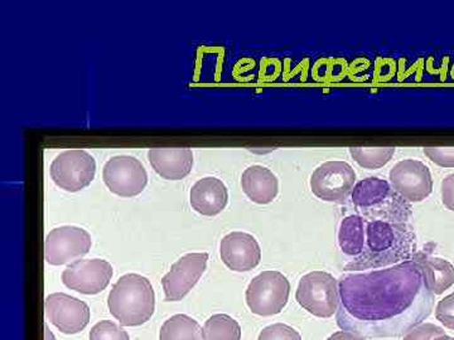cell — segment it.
Instances as JSON below:
<instances>
[{"label": "cell", "mask_w": 454, "mask_h": 340, "mask_svg": "<svg viewBox=\"0 0 454 340\" xmlns=\"http://www.w3.org/2000/svg\"><path fill=\"white\" fill-rule=\"evenodd\" d=\"M339 289L337 325L364 338L403 336L423 324L434 306V295L427 289L415 259L349 274L340 280Z\"/></svg>", "instance_id": "cell-1"}, {"label": "cell", "mask_w": 454, "mask_h": 340, "mask_svg": "<svg viewBox=\"0 0 454 340\" xmlns=\"http://www.w3.org/2000/svg\"><path fill=\"white\" fill-rule=\"evenodd\" d=\"M366 243L364 252L346 270H365L387 267L411 256L414 236L404 225H391L387 220H372L365 223Z\"/></svg>", "instance_id": "cell-2"}, {"label": "cell", "mask_w": 454, "mask_h": 340, "mask_svg": "<svg viewBox=\"0 0 454 340\" xmlns=\"http://www.w3.org/2000/svg\"><path fill=\"white\" fill-rule=\"evenodd\" d=\"M107 308L121 327L148 323L155 310V294L148 277L125 274L114 283L107 297Z\"/></svg>", "instance_id": "cell-3"}, {"label": "cell", "mask_w": 454, "mask_h": 340, "mask_svg": "<svg viewBox=\"0 0 454 340\" xmlns=\"http://www.w3.org/2000/svg\"><path fill=\"white\" fill-rule=\"evenodd\" d=\"M291 282L279 271H262L254 277L245 292L247 306L253 314L273 316L279 314L288 304Z\"/></svg>", "instance_id": "cell-4"}, {"label": "cell", "mask_w": 454, "mask_h": 340, "mask_svg": "<svg viewBox=\"0 0 454 340\" xmlns=\"http://www.w3.org/2000/svg\"><path fill=\"white\" fill-rule=\"evenodd\" d=\"M295 299L317 318H331L340 306L339 282L325 271H312L300 280Z\"/></svg>", "instance_id": "cell-5"}, {"label": "cell", "mask_w": 454, "mask_h": 340, "mask_svg": "<svg viewBox=\"0 0 454 340\" xmlns=\"http://www.w3.org/2000/svg\"><path fill=\"white\" fill-rule=\"evenodd\" d=\"M51 179L65 192L76 193L85 189L97 174L94 157L82 149H70L57 155L50 166Z\"/></svg>", "instance_id": "cell-6"}, {"label": "cell", "mask_w": 454, "mask_h": 340, "mask_svg": "<svg viewBox=\"0 0 454 340\" xmlns=\"http://www.w3.org/2000/svg\"><path fill=\"white\" fill-rule=\"evenodd\" d=\"M103 181L114 195L131 198L148 184V173L142 162L130 155H116L103 168Z\"/></svg>", "instance_id": "cell-7"}, {"label": "cell", "mask_w": 454, "mask_h": 340, "mask_svg": "<svg viewBox=\"0 0 454 340\" xmlns=\"http://www.w3.org/2000/svg\"><path fill=\"white\" fill-rule=\"evenodd\" d=\"M356 172L348 163L333 160L321 164L310 177V189L325 202L346 201L355 187Z\"/></svg>", "instance_id": "cell-8"}, {"label": "cell", "mask_w": 454, "mask_h": 340, "mask_svg": "<svg viewBox=\"0 0 454 340\" xmlns=\"http://www.w3.org/2000/svg\"><path fill=\"white\" fill-rule=\"evenodd\" d=\"M91 246V235L86 229L76 226L57 227L44 241V259L52 267H62L88 255Z\"/></svg>", "instance_id": "cell-9"}, {"label": "cell", "mask_w": 454, "mask_h": 340, "mask_svg": "<svg viewBox=\"0 0 454 340\" xmlns=\"http://www.w3.org/2000/svg\"><path fill=\"white\" fill-rule=\"evenodd\" d=\"M114 268L106 259H77L62 273V283L83 295H98L112 282Z\"/></svg>", "instance_id": "cell-10"}, {"label": "cell", "mask_w": 454, "mask_h": 340, "mask_svg": "<svg viewBox=\"0 0 454 340\" xmlns=\"http://www.w3.org/2000/svg\"><path fill=\"white\" fill-rule=\"evenodd\" d=\"M208 253L192 252L177 259L163 276L166 301H181L200 282L207 268Z\"/></svg>", "instance_id": "cell-11"}, {"label": "cell", "mask_w": 454, "mask_h": 340, "mask_svg": "<svg viewBox=\"0 0 454 340\" xmlns=\"http://www.w3.org/2000/svg\"><path fill=\"white\" fill-rule=\"evenodd\" d=\"M44 312L51 324L67 336L82 332L91 319L88 304L65 292L49 295L44 300Z\"/></svg>", "instance_id": "cell-12"}, {"label": "cell", "mask_w": 454, "mask_h": 340, "mask_svg": "<svg viewBox=\"0 0 454 340\" xmlns=\"http://www.w3.org/2000/svg\"><path fill=\"white\" fill-rule=\"evenodd\" d=\"M389 179L395 192L408 202H422L433 190L432 173L420 160H400L390 169Z\"/></svg>", "instance_id": "cell-13"}, {"label": "cell", "mask_w": 454, "mask_h": 340, "mask_svg": "<svg viewBox=\"0 0 454 340\" xmlns=\"http://www.w3.org/2000/svg\"><path fill=\"white\" fill-rule=\"evenodd\" d=\"M220 256L223 264L235 273H247L258 267L262 249L256 238L247 232H231L221 240Z\"/></svg>", "instance_id": "cell-14"}, {"label": "cell", "mask_w": 454, "mask_h": 340, "mask_svg": "<svg viewBox=\"0 0 454 340\" xmlns=\"http://www.w3.org/2000/svg\"><path fill=\"white\" fill-rule=\"evenodd\" d=\"M148 160L154 172L167 181H181L193 168V153L187 148L149 149Z\"/></svg>", "instance_id": "cell-15"}, {"label": "cell", "mask_w": 454, "mask_h": 340, "mask_svg": "<svg viewBox=\"0 0 454 340\" xmlns=\"http://www.w3.org/2000/svg\"><path fill=\"white\" fill-rule=\"evenodd\" d=\"M190 202L197 213L215 217L225 210L229 202V190L219 178H202L191 188Z\"/></svg>", "instance_id": "cell-16"}, {"label": "cell", "mask_w": 454, "mask_h": 340, "mask_svg": "<svg viewBox=\"0 0 454 340\" xmlns=\"http://www.w3.org/2000/svg\"><path fill=\"white\" fill-rule=\"evenodd\" d=\"M241 188L250 201L256 205H269L279 193V181L270 169L252 166L241 175Z\"/></svg>", "instance_id": "cell-17"}, {"label": "cell", "mask_w": 454, "mask_h": 340, "mask_svg": "<svg viewBox=\"0 0 454 340\" xmlns=\"http://www.w3.org/2000/svg\"><path fill=\"white\" fill-rule=\"evenodd\" d=\"M419 265L424 283L433 295H441L454 285V267L447 259L430 258L418 253L414 256Z\"/></svg>", "instance_id": "cell-18"}, {"label": "cell", "mask_w": 454, "mask_h": 340, "mask_svg": "<svg viewBox=\"0 0 454 340\" xmlns=\"http://www.w3.org/2000/svg\"><path fill=\"white\" fill-rule=\"evenodd\" d=\"M366 243L365 220L358 214H349L340 220L339 246L340 251L349 258H358Z\"/></svg>", "instance_id": "cell-19"}, {"label": "cell", "mask_w": 454, "mask_h": 340, "mask_svg": "<svg viewBox=\"0 0 454 340\" xmlns=\"http://www.w3.org/2000/svg\"><path fill=\"white\" fill-rule=\"evenodd\" d=\"M390 186L385 179L370 177L358 182L351 193L352 203L358 208L380 205L389 196Z\"/></svg>", "instance_id": "cell-20"}, {"label": "cell", "mask_w": 454, "mask_h": 340, "mask_svg": "<svg viewBox=\"0 0 454 340\" xmlns=\"http://www.w3.org/2000/svg\"><path fill=\"white\" fill-rule=\"evenodd\" d=\"M160 340H203L199 321L186 314H176L164 321Z\"/></svg>", "instance_id": "cell-21"}, {"label": "cell", "mask_w": 454, "mask_h": 340, "mask_svg": "<svg viewBox=\"0 0 454 340\" xmlns=\"http://www.w3.org/2000/svg\"><path fill=\"white\" fill-rule=\"evenodd\" d=\"M241 336L240 324L227 314L212 315L203 324V340H241Z\"/></svg>", "instance_id": "cell-22"}, {"label": "cell", "mask_w": 454, "mask_h": 340, "mask_svg": "<svg viewBox=\"0 0 454 340\" xmlns=\"http://www.w3.org/2000/svg\"><path fill=\"white\" fill-rule=\"evenodd\" d=\"M349 154L358 166L365 169H379L387 166L395 154L394 146L381 148H349Z\"/></svg>", "instance_id": "cell-23"}, {"label": "cell", "mask_w": 454, "mask_h": 340, "mask_svg": "<svg viewBox=\"0 0 454 340\" xmlns=\"http://www.w3.org/2000/svg\"><path fill=\"white\" fill-rule=\"evenodd\" d=\"M89 336L90 340H130L129 333L112 321H98Z\"/></svg>", "instance_id": "cell-24"}, {"label": "cell", "mask_w": 454, "mask_h": 340, "mask_svg": "<svg viewBox=\"0 0 454 340\" xmlns=\"http://www.w3.org/2000/svg\"><path fill=\"white\" fill-rule=\"evenodd\" d=\"M258 340H301V334L283 323L269 325L259 334Z\"/></svg>", "instance_id": "cell-25"}, {"label": "cell", "mask_w": 454, "mask_h": 340, "mask_svg": "<svg viewBox=\"0 0 454 340\" xmlns=\"http://www.w3.org/2000/svg\"><path fill=\"white\" fill-rule=\"evenodd\" d=\"M424 154L429 160L443 168H454V146L453 148H438V146H427L423 149Z\"/></svg>", "instance_id": "cell-26"}, {"label": "cell", "mask_w": 454, "mask_h": 340, "mask_svg": "<svg viewBox=\"0 0 454 340\" xmlns=\"http://www.w3.org/2000/svg\"><path fill=\"white\" fill-rule=\"evenodd\" d=\"M442 336H446L443 328L434 324L423 323L406 333L403 340H434Z\"/></svg>", "instance_id": "cell-27"}, {"label": "cell", "mask_w": 454, "mask_h": 340, "mask_svg": "<svg viewBox=\"0 0 454 340\" xmlns=\"http://www.w3.org/2000/svg\"><path fill=\"white\" fill-rule=\"evenodd\" d=\"M435 318L448 329L454 330V292L439 301Z\"/></svg>", "instance_id": "cell-28"}, {"label": "cell", "mask_w": 454, "mask_h": 340, "mask_svg": "<svg viewBox=\"0 0 454 340\" xmlns=\"http://www.w3.org/2000/svg\"><path fill=\"white\" fill-rule=\"evenodd\" d=\"M442 202L448 210L454 212V173L442 182Z\"/></svg>", "instance_id": "cell-29"}, {"label": "cell", "mask_w": 454, "mask_h": 340, "mask_svg": "<svg viewBox=\"0 0 454 340\" xmlns=\"http://www.w3.org/2000/svg\"><path fill=\"white\" fill-rule=\"evenodd\" d=\"M327 340H366L364 336H358L356 333L346 332V330H340V332L333 333Z\"/></svg>", "instance_id": "cell-30"}, {"label": "cell", "mask_w": 454, "mask_h": 340, "mask_svg": "<svg viewBox=\"0 0 454 340\" xmlns=\"http://www.w3.org/2000/svg\"><path fill=\"white\" fill-rule=\"evenodd\" d=\"M44 340H57L55 334L51 332L49 324H44Z\"/></svg>", "instance_id": "cell-31"}, {"label": "cell", "mask_w": 454, "mask_h": 340, "mask_svg": "<svg viewBox=\"0 0 454 340\" xmlns=\"http://www.w3.org/2000/svg\"><path fill=\"white\" fill-rule=\"evenodd\" d=\"M434 340H454V338H452V336H448L446 334V336H438V338H435Z\"/></svg>", "instance_id": "cell-32"}]
</instances>
